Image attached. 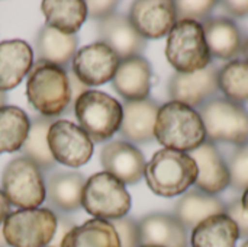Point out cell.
<instances>
[{
    "instance_id": "1",
    "label": "cell",
    "mask_w": 248,
    "mask_h": 247,
    "mask_svg": "<svg viewBox=\"0 0 248 247\" xmlns=\"http://www.w3.org/2000/svg\"><path fill=\"white\" fill-rule=\"evenodd\" d=\"M154 138L166 148L190 153L206 141V132L196 109L171 100L160 106Z\"/></svg>"
},
{
    "instance_id": "2",
    "label": "cell",
    "mask_w": 248,
    "mask_h": 247,
    "mask_svg": "<svg viewBox=\"0 0 248 247\" xmlns=\"http://www.w3.org/2000/svg\"><path fill=\"white\" fill-rule=\"evenodd\" d=\"M26 96L42 116H60L71 102L67 71L48 61L36 60L28 73Z\"/></svg>"
},
{
    "instance_id": "3",
    "label": "cell",
    "mask_w": 248,
    "mask_h": 247,
    "mask_svg": "<svg viewBox=\"0 0 248 247\" xmlns=\"http://www.w3.org/2000/svg\"><path fill=\"white\" fill-rule=\"evenodd\" d=\"M144 178L155 195L171 198L185 194L196 182L198 166L187 153L163 148L145 165Z\"/></svg>"
},
{
    "instance_id": "4",
    "label": "cell",
    "mask_w": 248,
    "mask_h": 247,
    "mask_svg": "<svg viewBox=\"0 0 248 247\" xmlns=\"http://www.w3.org/2000/svg\"><path fill=\"white\" fill-rule=\"evenodd\" d=\"M74 114L78 127L93 143H103L112 138L122 124V105L108 93L89 90L74 103Z\"/></svg>"
},
{
    "instance_id": "5",
    "label": "cell",
    "mask_w": 248,
    "mask_h": 247,
    "mask_svg": "<svg viewBox=\"0 0 248 247\" xmlns=\"http://www.w3.org/2000/svg\"><path fill=\"white\" fill-rule=\"evenodd\" d=\"M206 140L230 143L237 147L248 143V111L240 103L215 96L201 106Z\"/></svg>"
},
{
    "instance_id": "6",
    "label": "cell",
    "mask_w": 248,
    "mask_h": 247,
    "mask_svg": "<svg viewBox=\"0 0 248 247\" xmlns=\"http://www.w3.org/2000/svg\"><path fill=\"white\" fill-rule=\"evenodd\" d=\"M166 57L176 73H195L209 66L211 52L202 23L177 20L167 36Z\"/></svg>"
},
{
    "instance_id": "7",
    "label": "cell",
    "mask_w": 248,
    "mask_h": 247,
    "mask_svg": "<svg viewBox=\"0 0 248 247\" xmlns=\"http://www.w3.org/2000/svg\"><path fill=\"white\" fill-rule=\"evenodd\" d=\"M81 207L99 220L115 221L129 213L131 195L119 179L108 172H100L86 181Z\"/></svg>"
},
{
    "instance_id": "8",
    "label": "cell",
    "mask_w": 248,
    "mask_h": 247,
    "mask_svg": "<svg viewBox=\"0 0 248 247\" xmlns=\"http://www.w3.org/2000/svg\"><path fill=\"white\" fill-rule=\"evenodd\" d=\"M1 191L10 205L20 210L39 208L45 201L42 170L25 156L15 157L3 169Z\"/></svg>"
},
{
    "instance_id": "9",
    "label": "cell",
    "mask_w": 248,
    "mask_h": 247,
    "mask_svg": "<svg viewBox=\"0 0 248 247\" xmlns=\"http://www.w3.org/2000/svg\"><path fill=\"white\" fill-rule=\"evenodd\" d=\"M1 229L7 246L49 247L57 230V214L49 208L17 210L6 217Z\"/></svg>"
},
{
    "instance_id": "10",
    "label": "cell",
    "mask_w": 248,
    "mask_h": 247,
    "mask_svg": "<svg viewBox=\"0 0 248 247\" xmlns=\"http://www.w3.org/2000/svg\"><path fill=\"white\" fill-rule=\"evenodd\" d=\"M48 147L57 163L73 169L86 165L94 151L90 137L67 119L54 121L48 131Z\"/></svg>"
},
{
    "instance_id": "11",
    "label": "cell",
    "mask_w": 248,
    "mask_h": 247,
    "mask_svg": "<svg viewBox=\"0 0 248 247\" xmlns=\"http://www.w3.org/2000/svg\"><path fill=\"white\" fill-rule=\"evenodd\" d=\"M119 63V57L106 44L97 41L77 49L71 70L86 86H100L113 79Z\"/></svg>"
},
{
    "instance_id": "12",
    "label": "cell",
    "mask_w": 248,
    "mask_h": 247,
    "mask_svg": "<svg viewBox=\"0 0 248 247\" xmlns=\"http://www.w3.org/2000/svg\"><path fill=\"white\" fill-rule=\"evenodd\" d=\"M218 73L219 70L212 63L195 73H174L169 82L171 100L193 109L205 105L219 92Z\"/></svg>"
},
{
    "instance_id": "13",
    "label": "cell",
    "mask_w": 248,
    "mask_h": 247,
    "mask_svg": "<svg viewBox=\"0 0 248 247\" xmlns=\"http://www.w3.org/2000/svg\"><path fill=\"white\" fill-rule=\"evenodd\" d=\"M129 22L145 39H158L170 33L177 22L174 1L138 0L131 4Z\"/></svg>"
},
{
    "instance_id": "14",
    "label": "cell",
    "mask_w": 248,
    "mask_h": 247,
    "mask_svg": "<svg viewBox=\"0 0 248 247\" xmlns=\"http://www.w3.org/2000/svg\"><path fill=\"white\" fill-rule=\"evenodd\" d=\"M105 172L119 179L124 185H135L144 178V154L128 141H110L100 151Z\"/></svg>"
},
{
    "instance_id": "15",
    "label": "cell",
    "mask_w": 248,
    "mask_h": 247,
    "mask_svg": "<svg viewBox=\"0 0 248 247\" xmlns=\"http://www.w3.org/2000/svg\"><path fill=\"white\" fill-rule=\"evenodd\" d=\"M97 32L100 42L106 44L119 60L141 55L147 48V39L135 31L129 17L122 13H113L97 22Z\"/></svg>"
},
{
    "instance_id": "16",
    "label": "cell",
    "mask_w": 248,
    "mask_h": 247,
    "mask_svg": "<svg viewBox=\"0 0 248 247\" xmlns=\"http://www.w3.org/2000/svg\"><path fill=\"white\" fill-rule=\"evenodd\" d=\"M189 156L198 166L196 188L205 194L217 195L230 186L228 165L222 159L215 143L206 140L201 147L190 151Z\"/></svg>"
},
{
    "instance_id": "17",
    "label": "cell",
    "mask_w": 248,
    "mask_h": 247,
    "mask_svg": "<svg viewBox=\"0 0 248 247\" xmlns=\"http://www.w3.org/2000/svg\"><path fill=\"white\" fill-rule=\"evenodd\" d=\"M86 178L78 172L57 170L46 176L45 199L49 210L68 214L81 207V195Z\"/></svg>"
},
{
    "instance_id": "18",
    "label": "cell",
    "mask_w": 248,
    "mask_h": 247,
    "mask_svg": "<svg viewBox=\"0 0 248 247\" xmlns=\"http://www.w3.org/2000/svg\"><path fill=\"white\" fill-rule=\"evenodd\" d=\"M151 66L142 55L121 60L119 67L112 79L113 89L125 102L147 99L151 89Z\"/></svg>"
},
{
    "instance_id": "19",
    "label": "cell",
    "mask_w": 248,
    "mask_h": 247,
    "mask_svg": "<svg viewBox=\"0 0 248 247\" xmlns=\"http://www.w3.org/2000/svg\"><path fill=\"white\" fill-rule=\"evenodd\" d=\"M158 111V103L150 98L124 102L121 135L131 144H142L154 140V125Z\"/></svg>"
},
{
    "instance_id": "20",
    "label": "cell",
    "mask_w": 248,
    "mask_h": 247,
    "mask_svg": "<svg viewBox=\"0 0 248 247\" xmlns=\"http://www.w3.org/2000/svg\"><path fill=\"white\" fill-rule=\"evenodd\" d=\"M141 245L158 247H189L187 229L174 217L163 213L145 215L140 223Z\"/></svg>"
},
{
    "instance_id": "21",
    "label": "cell",
    "mask_w": 248,
    "mask_h": 247,
    "mask_svg": "<svg viewBox=\"0 0 248 247\" xmlns=\"http://www.w3.org/2000/svg\"><path fill=\"white\" fill-rule=\"evenodd\" d=\"M211 57L221 60L234 58L243 52L244 38L240 26L230 17H208L202 23Z\"/></svg>"
},
{
    "instance_id": "22",
    "label": "cell",
    "mask_w": 248,
    "mask_h": 247,
    "mask_svg": "<svg viewBox=\"0 0 248 247\" xmlns=\"http://www.w3.org/2000/svg\"><path fill=\"white\" fill-rule=\"evenodd\" d=\"M33 64V51L26 41L9 39L0 42V90L15 89Z\"/></svg>"
},
{
    "instance_id": "23",
    "label": "cell",
    "mask_w": 248,
    "mask_h": 247,
    "mask_svg": "<svg viewBox=\"0 0 248 247\" xmlns=\"http://www.w3.org/2000/svg\"><path fill=\"white\" fill-rule=\"evenodd\" d=\"M78 36L62 33L48 25L39 28L35 36V54L38 60L48 61L64 70L68 68L77 52Z\"/></svg>"
},
{
    "instance_id": "24",
    "label": "cell",
    "mask_w": 248,
    "mask_h": 247,
    "mask_svg": "<svg viewBox=\"0 0 248 247\" xmlns=\"http://www.w3.org/2000/svg\"><path fill=\"white\" fill-rule=\"evenodd\" d=\"M225 204L215 195L205 194L198 188L186 191L176 204L174 217L186 227L195 229L212 215L225 214Z\"/></svg>"
},
{
    "instance_id": "25",
    "label": "cell",
    "mask_w": 248,
    "mask_h": 247,
    "mask_svg": "<svg viewBox=\"0 0 248 247\" xmlns=\"http://www.w3.org/2000/svg\"><path fill=\"white\" fill-rule=\"evenodd\" d=\"M45 25L68 35H76L87 19L83 0H44L41 3Z\"/></svg>"
},
{
    "instance_id": "26",
    "label": "cell",
    "mask_w": 248,
    "mask_h": 247,
    "mask_svg": "<svg viewBox=\"0 0 248 247\" xmlns=\"http://www.w3.org/2000/svg\"><path fill=\"white\" fill-rule=\"evenodd\" d=\"M240 231L227 214L206 218L192 230L190 247H235Z\"/></svg>"
},
{
    "instance_id": "27",
    "label": "cell",
    "mask_w": 248,
    "mask_h": 247,
    "mask_svg": "<svg viewBox=\"0 0 248 247\" xmlns=\"http://www.w3.org/2000/svg\"><path fill=\"white\" fill-rule=\"evenodd\" d=\"M60 247H121V242L110 221L93 218L74 226Z\"/></svg>"
},
{
    "instance_id": "28",
    "label": "cell",
    "mask_w": 248,
    "mask_h": 247,
    "mask_svg": "<svg viewBox=\"0 0 248 247\" xmlns=\"http://www.w3.org/2000/svg\"><path fill=\"white\" fill-rule=\"evenodd\" d=\"M52 124V118H45L42 115L35 116L31 121L28 137L20 148L23 156L32 160L44 172H48L57 165L48 147V131Z\"/></svg>"
},
{
    "instance_id": "29",
    "label": "cell",
    "mask_w": 248,
    "mask_h": 247,
    "mask_svg": "<svg viewBox=\"0 0 248 247\" xmlns=\"http://www.w3.org/2000/svg\"><path fill=\"white\" fill-rule=\"evenodd\" d=\"M29 127L31 121L20 108H0V154L20 150L28 137Z\"/></svg>"
},
{
    "instance_id": "30",
    "label": "cell",
    "mask_w": 248,
    "mask_h": 247,
    "mask_svg": "<svg viewBox=\"0 0 248 247\" xmlns=\"http://www.w3.org/2000/svg\"><path fill=\"white\" fill-rule=\"evenodd\" d=\"M218 86L224 98L240 105L248 102V61L234 60L218 73Z\"/></svg>"
},
{
    "instance_id": "31",
    "label": "cell",
    "mask_w": 248,
    "mask_h": 247,
    "mask_svg": "<svg viewBox=\"0 0 248 247\" xmlns=\"http://www.w3.org/2000/svg\"><path fill=\"white\" fill-rule=\"evenodd\" d=\"M230 186L237 191L248 188V143L235 148L228 162Z\"/></svg>"
},
{
    "instance_id": "32",
    "label": "cell",
    "mask_w": 248,
    "mask_h": 247,
    "mask_svg": "<svg viewBox=\"0 0 248 247\" xmlns=\"http://www.w3.org/2000/svg\"><path fill=\"white\" fill-rule=\"evenodd\" d=\"M218 1L214 0H179L174 1L177 20H205L215 9Z\"/></svg>"
},
{
    "instance_id": "33",
    "label": "cell",
    "mask_w": 248,
    "mask_h": 247,
    "mask_svg": "<svg viewBox=\"0 0 248 247\" xmlns=\"http://www.w3.org/2000/svg\"><path fill=\"white\" fill-rule=\"evenodd\" d=\"M115 227L121 247H140L141 246V236H140V227L138 221H135L131 217H124L115 221H110Z\"/></svg>"
},
{
    "instance_id": "34",
    "label": "cell",
    "mask_w": 248,
    "mask_h": 247,
    "mask_svg": "<svg viewBox=\"0 0 248 247\" xmlns=\"http://www.w3.org/2000/svg\"><path fill=\"white\" fill-rule=\"evenodd\" d=\"M225 214L235 223V226L238 227L240 231V237L248 239V215L244 213L243 205H241V199L232 201L230 205H227Z\"/></svg>"
},
{
    "instance_id": "35",
    "label": "cell",
    "mask_w": 248,
    "mask_h": 247,
    "mask_svg": "<svg viewBox=\"0 0 248 247\" xmlns=\"http://www.w3.org/2000/svg\"><path fill=\"white\" fill-rule=\"evenodd\" d=\"M86 7H87V16L90 19H94L97 22L112 16L113 13H116V7H118V1H86Z\"/></svg>"
},
{
    "instance_id": "36",
    "label": "cell",
    "mask_w": 248,
    "mask_h": 247,
    "mask_svg": "<svg viewBox=\"0 0 248 247\" xmlns=\"http://www.w3.org/2000/svg\"><path fill=\"white\" fill-rule=\"evenodd\" d=\"M67 77H68V84H70V92H71V102H70V106L68 109H74V103L77 102V99L84 95L86 92H89V86H86L74 73L71 68H67Z\"/></svg>"
},
{
    "instance_id": "37",
    "label": "cell",
    "mask_w": 248,
    "mask_h": 247,
    "mask_svg": "<svg viewBox=\"0 0 248 247\" xmlns=\"http://www.w3.org/2000/svg\"><path fill=\"white\" fill-rule=\"evenodd\" d=\"M74 227V223L67 218L65 215H60L57 217V230H55V234H54V239L51 242L49 247H60L61 246V242L62 239L67 236V233H70Z\"/></svg>"
},
{
    "instance_id": "38",
    "label": "cell",
    "mask_w": 248,
    "mask_h": 247,
    "mask_svg": "<svg viewBox=\"0 0 248 247\" xmlns=\"http://www.w3.org/2000/svg\"><path fill=\"white\" fill-rule=\"evenodd\" d=\"M231 16L234 17H247L248 16V0H227L221 3Z\"/></svg>"
},
{
    "instance_id": "39",
    "label": "cell",
    "mask_w": 248,
    "mask_h": 247,
    "mask_svg": "<svg viewBox=\"0 0 248 247\" xmlns=\"http://www.w3.org/2000/svg\"><path fill=\"white\" fill-rule=\"evenodd\" d=\"M9 214H10V202L4 197L3 191H0V226L4 223V220Z\"/></svg>"
},
{
    "instance_id": "40",
    "label": "cell",
    "mask_w": 248,
    "mask_h": 247,
    "mask_svg": "<svg viewBox=\"0 0 248 247\" xmlns=\"http://www.w3.org/2000/svg\"><path fill=\"white\" fill-rule=\"evenodd\" d=\"M241 205H243L244 213L248 215V188L244 191V194H243V197H241Z\"/></svg>"
},
{
    "instance_id": "41",
    "label": "cell",
    "mask_w": 248,
    "mask_h": 247,
    "mask_svg": "<svg viewBox=\"0 0 248 247\" xmlns=\"http://www.w3.org/2000/svg\"><path fill=\"white\" fill-rule=\"evenodd\" d=\"M6 102H7V95H6V92L0 90V108L6 106Z\"/></svg>"
},
{
    "instance_id": "42",
    "label": "cell",
    "mask_w": 248,
    "mask_h": 247,
    "mask_svg": "<svg viewBox=\"0 0 248 247\" xmlns=\"http://www.w3.org/2000/svg\"><path fill=\"white\" fill-rule=\"evenodd\" d=\"M243 54L246 57V61H248V38L244 39V45H243Z\"/></svg>"
},
{
    "instance_id": "43",
    "label": "cell",
    "mask_w": 248,
    "mask_h": 247,
    "mask_svg": "<svg viewBox=\"0 0 248 247\" xmlns=\"http://www.w3.org/2000/svg\"><path fill=\"white\" fill-rule=\"evenodd\" d=\"M0 247H7V243L4 240V236H3V229L0 227Z\"/></svg>"
},
{
    "instance_id": "44",
    "label": "cell",
    "mask_w": 248,
    "mask_h": 247,
    "mask_svg": "<svg viewBox=\"0 0 248 247\" xmlns=\"http://www.w3.org/2000/svg\"><path fill=\"white\" fill-rule=\"evenodd\" d=\"M241 247H248V240H247V242H246V243H244V245H243V246H241Z\"/></svg>"
},
{
    "instance_id": "45",
    "label": "cell",
    "mask_w": 248,
    "mask_h": 247,
    "mask_svg": "<svg viewBox=\"0 0 248 247\" xmlns=\"http://www.w3.org/2000/svg\"><path fill=\"white\" fill-rule=\"evenodd\" d=\"M140 247H158V246H145V245H141Z\"/></svg>"
}]
</instances>
